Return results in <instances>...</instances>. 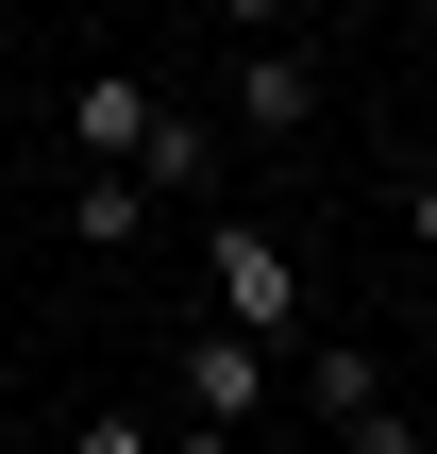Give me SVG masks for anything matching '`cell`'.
Here are the masks:
<instances>
[{
  "label": "cell",
  "mask_w": 437,
  "mask_h": 454,
  "mask_svg": "<svg viewBox=\"0 0 437 454\" xmlns=\"http://www.w3.org/2000/svg\"><path fill=\"white\" fill-rule=\"evenodd\" d=\"M202 303H219V337L286 354V337H303V253L253 236V219H219V236H202Z\"/></svg>",
  "instance_id": "cell-1"
},
{
  "label": "cell",
  "mask_w": 437,
  "mask_h": 454,
  "mask_svg": "<svg viewBox=\"0 0 437 454\" xmlns=\"http://www.w3.org/2000/svg\"><path fill=\"white\" fill-rule=\"evenodd\" d=\"M152 118H168V101H152L135 67H84V101H67V135H84V168H118V185H135V152H152Z\"/></svg>",
  "instance_id": "cell-2"
},
{
  "label": "cell",
  "mask_w": 437,
  "mask_h": 454,
  "mask_svg": "<svg viewBox=\"0 0 437 454\" xmlns=\"http://www.w3.org/2000/svg\"><path fill=\"white\" fill-rule=\"evenodd\" d=\"M185 404H202V438H236V421H253V404H269V354H253V337H219V320H202V337H185Z\"/></svg>",
  "instance_id": "cell-3"
},
{
  "label": "cell",
  "mask_w": 437,
  "mask_h": 454,
  "mask_svg": "<svg viewBox=\"0 0 437 454\" xmlns=\"http://www.w3.org/2000/svg\"><path fill=\"white\" fill-rule=\"evenodd\" d=\"M236 118H253V135H303V118H320V67H303V51H253V67H236Z\"/></svg>",
  "instance_id": "cell-4"
},
{
  "label": "cell",
  "mask_w": 437,
  "mask_h": 454,
  "mask_svg": "<svg viewBox=\"0 0 437 454\" xmlns=\"http://www.w3.org/2000/svg\"><path fill=\"white\" fill-rule=\"evenodd\" d=\"M67 219H84V253H118V236L152 219V185H118V168H84V185H67Z\"/></svg>",
  "instance_id": "cell-5"
},
{
  "label": "cell",
  "mask_w": 437,
  "mask_h": 454,
  "mask_svg": "<svg viewBox=\"0 0 437 454\" xmlns=\"http://www.w3.org/2000/svg\"><path fill=\"white\" fill-rule=\"evenodd\" d=\"M303 387H320V421H354V404H387V371H371V354H303Z\"/></svg>",
  "instance_id": "cell-6"
},
{
  "label": "cell",
  "mask_w": 437,
  "mask_h": 454,
  "mask_svg": "<svg viewBox=\"0 0 437 454\" xmlns=\"http://www.w3.org/2000/svg\"><path fill=\"white\" fill-rule=\"evenodd\" d=\"M337 438H354V454H421V421H404V404H354Z\"/></svg>",
  "instance_id": "cell-7"
},
{
  "label": "cell",
  "mask_w": 437,
  "mask_h": 454,
  "mask_svg": "<svg viewBox=\"0 0 437 454\" xmlns=\"http://www.w3.org/2000/svg\"><path fill=\"white\" fill-rule=\"evenodd\" d=\"M84 454H152V421H118V404H101V421H84Z\"/></svg>",
  "instance_id": "cell-8"
},
{
  "label": "cell",
  "mask_w": 437,
  "mask_h": 454,
  "mask_svg": "<svg viewBox=\"0 0 437 454\" xmlns=\"http://www.w3.org/2000/svg\"><path fill=\"white\" fill-rule=\"evenodd\" d=\"M404 236H421V253H437V168H404Z\"/></svg>",
  "instance_id": "cell-9"
},
{
  "label": "cell",
  "mask_w": 437,
  "mask_h": 454,
  "mask_svg": "<svg viewBox=\"0 0 437 454\" xmlns=\"http://www.w3.org/2000/svg\"><path fill=\"white\" fill-rule=\"evenodd\" d=\"M152 454H236V438H202V421H185V438H152Z\"/></svg>",
  "instance_id": "cell-10"
}]
</instances>
